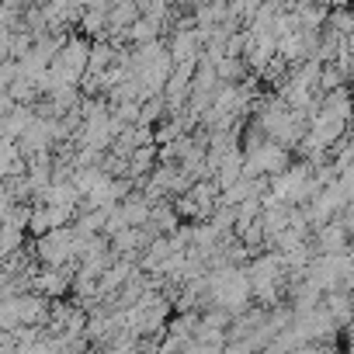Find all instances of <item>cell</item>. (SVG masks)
<instances>
[{
  "mask_svg": "<svg viewBox=\"0 0 354 354\" xmlns=\"http://www.w3.org/2000/svg\"><path fill=\"white\" fill-rule=\"evenodd\" d=\"M250 299H254V295H250L247 268H233V264H226V268L209 271V306L226 309V313L236 319L240 313L250 309Z\"/></svg>",
  "mask_w": 354,
  "mask_h": 354,
  "instance_id": "cell-1",
  "label": "cell"
},
{
  "mask_svg": "<svg viewBox=\"0 0 354 354\" xmlns=\"http://www.w3.org/2000/svg\"><path fill=\"white\" fill-rule=\"evenodd\" d=\"M73 243H77V233H73V226H66V230H53V233L39 236L32 254H35L39 268H66V264H73Z\"/></svg>",
  "mask_w": 354,
  "mask_h": 354,
  "instance_id": "cell-2",
  "label": "cell"
},
{
  "mask_svg": "<svg viewBox=\"0 0 354 354\" xmlns=\"http://www.w3.org/2000/svg\"><path fill=\"white\" fill-rule=\"evenodd\" d=\"M87 63H91V39L70 35L66 46L59 49V56L53 59V70L63 73V80H66L70 87H77V84L87 77Z\"/></svg>",
  "mask_w": 354,
  "mask_h": 354,
  "instance_id": "cell-3",
  "label": "cell"
},
{
  "mask_svg": "<svg viewBox=\"0 0 354 354\" xmlns=\"http://www.w3.org/2000/svg\"><path fill=\"white\" fill-rule=\"evenodd\" d=\"M347 243H351V233H347L337 219L326 223L323 230H316L313 240H309V247H313L316 257H337V254H347Z\"/></svg>",
  "mask_w": 354,
  "mask_h": 354,
  "instance_id": "cell-4",
  "label": "cell"
},
{
  "mask_svg": "<svg viewBox=\"0 0 354 354\" xmlns=\"http://www.w3.org/2000/svg\"><path fill=\"white\" fill-rule=\"evenodd\" d=\"M118 212H122V219H125L129 230H142V226H149V212H153V205L146 202L142 192H132V195L118 205Z\"/></svg>",
  "mask_w": 354,
  "mask_h": 354,
  "instance_id": "cell-5",
  "label": "cell"
},
{
  "mask_svg": "<svg viewBox=\"0 0 354 354\" xmlns=\"http://www.w3.org/2000/svg\"><path fill=\"white\" fill-rule=\"evenodd\" d=\"M323 309H326V316L333 319L337 330H344V326L354 323V309H351V295H347V292H330V295H323Z\"/></svg>",
  "mask_w": 354,
  "mask_h": 354,
  "instance_id": "cell-6",
  "label": "cell"
},
{
  "mask_svg": "<svg viewBox=\"0 0 354 354\" xmlns=\"http://www.w3.org/2000/svg\"><path fill=\"white\" fill-rule=\"evenodd\" d=\"M216 77H219V84H243V80L250 77V70H247V63H243V59L226 56V59H219V63H216Z\"/></svg>",
  "mask_w": 354,
  "mask_h": 354,
  "instance_id": "cell-7",
  "label": "cell"
},
{
  "mask_svg": "<svg viewBox=\"0 0 354 354\" xmlns=\"http://www.w3.org/2000/svg\"><path fill=\"white\" fill-rule=\"evenodd\" d=\"M21 250H25V233L11 230V226H0V261H11Z\"/></svg>",
  "mask_w": 354,
  "mask_h": 354,
  "instance_id": "cell-8",
  "label": "cell"
},
{
  "mask_svg": "<svg viewBox=\"0 0 354 354\" xmlns=\"http://www.w3.org/2000/svg\"><path fill=\"white\" fill-rule=\"evenodd\" d=\"M230 323H233V316H230L226 309L209 306V309L202 313V326H205V330H223V333H226V330H230Z\"/></svg>",
  "mask_w": 354,
  "mask_h": 354,
  "instance_id": "cell-9",
  "label": "cell"
},
{
  "mask_svg": "<svg viewBox=\"0 0 354 354\" xmlns=\"http://www.w3.org/2000/svg\"><path fill=\"white\" fill-rule=\"evenodd\" d=\"M340 87H347V80H344V73L330 63V66H323V73H319V94H330V91H340Z\"/></svg>",
  "mask_w": 354,
  "mask_h": 354,
  "instance_id": "cell-10",
  "label": "cell"
},
{
  "mask_svg": "<svg viewBox=\"0 0 354 354\" xmlns=\"http://www.w3.org/2000/svg\"><path fill=\"white\" fill-rule=\"evenodd\" d=\"M223 354H254V347H250L247 340H226Z\"/></svg>",
  "mask_w": 354,
  "mask_h": 354,
  "instance_id": "cell-11",
  "label": "cell"
},
{
  "mask_svg": "<svg viewBox=\"0 0 354 354\" xmlns=\"http://www.w3.org/2000/svg\"><path fill=\"white\" fill-rule=\"evenodd\" d=\"M11 35L15 32H0V63L11 59Z\"/></svg>",
  "mask_w": 354,
  "mask_h": 354,
  "instance_id": "cell-12",
  "label": "cell"
},
{
  "mask_svg": "<svg viewBox=\"0 0 354 354\" xmlns=\"http://www.w3.org/2000/svg\"><path fill=\"white\" fill-rule=\"evenodd\" d=\"M351 309H354V295H351Z\"/></svg>",
  "mask_w": 354,
  "mask_h": 354,
  "instance_id": "cell-13",
  "label": "cell"
}]
</instances>
